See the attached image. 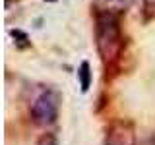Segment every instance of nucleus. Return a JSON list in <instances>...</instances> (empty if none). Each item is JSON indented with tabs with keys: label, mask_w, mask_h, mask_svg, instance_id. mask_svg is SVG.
Returning <instances> with one entry per match:
<instances>
[{
	"label": "nucleus",
	"mask_w": 155,
	"mask_h": 145,
	"mask_svg": "<svg viewBox=\"0 0 155 145\" xmlns=\"http://www.w3.org/2000/svg\"><path fill=\"white\" fill-rule=\"evenodd\" d=\"M99 4L103 6V12H122L130 6V0H99Z\"/></svg>",
	"instance_id": "20e7f679"
},
{
	"label": "nucleus",
	"mask_w": 155,
	"mask_h": 145,
	"mask_svg": "<svg viewBox=\"0 0 155 145\" xmlns=\"http://www.w3.org/2000/svg\"><path fill=\"white\" fill-rule=\"evenodd\" d=\"M78 77H80V85H81V91L89 89V83H91V72H89V64L87 62H81L80 70H78Z\"/></svg>",
	"instance_id": "39448f33"
},
{
	"label": "nucleus",
	"mask_w": 155,
	"mask_h": 145,
	"mask_svg": "<svg viewBox=\"0 0 155 145\" xmlns=\"http://www.w3.org/2000/svg\"><path fill=\"white\" fill-rule=\"evenodd\" d=\"M31 116L39 126L52 124L58 116V95L51 89L43 91L31 105Z\"/></svg>",
	"instance_id": "f03ea898"
},
{
	"label": "nucleus",
	"mask_w": 155,
	"mask_h": 145,
	"mask_svg": "<svg viewBox=\"0 0 155 145\" xmlns=\"http://www.w3.org/2000/svg\"><path fill=\"white\" fill-rule=\"evenodd\" d=\"M105 145H136L134 128L128 122H114L107 130Z\"/></svg>",
	"instance_id": "7ed1b4c3"
},
{
	"label": "nucleus",
	"mask_w": 155,
	"mask_h": 145,
	"mask_svg": "<svg viewBox=\"0 0 155 145\" xmlns=\"http://www.w3.org/2000/svg\"><path fill=\"white\" fill-rule=\"evenodd\" d=\"M95 39H97V50H99L103 62H113L122 48L120 27L113 12H101L97 16Z\"/></svg>",
	"instance_id": "f257e3e1"
},
{
	"label": "nucleus",
	"mask_w": 155,
	"mask_h": 145,
	"mask_svg": "<svg viewBox=\"0 0 155 145\" xmlns=\"http://www.w3.org/2000/svg\"><path fill=\"white\" fill-rule=\"evenodd\" d=\"M37 145H58V141H56V137L52 134H43L41 137H39Z\"/></svg>",
	"instance_id": "423d86ee"
}]
</instances>
